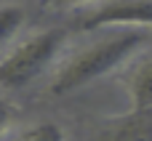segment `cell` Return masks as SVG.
Masks as SVG:
<instances>
[{
	"label": "cell",
	"mask_w": 152,
	"mask_h": 141,
	"mask_svg": "<svg viewBox=\"0 0 152 141\" xmlns=\"http://www.w3.org/2000/svg\"><path fill=\"white\" fill-rule=\"evenodd\" d=\"M64 29L107 32V29H147L152 32V0H104L86 3L69 11Z\"/></svg>",
	"instance_id": "3957f363"
},
{
	"label": "cell",
	"mask_w": 152,
	"mask_h": 141,
	"mask_svg": "<svg viewBox=\"0 0 152 141\" xmlns=\"http://www.w3.org/2000/svg\"><path fill=\"white\" fill-rule=\"evenodd\" d=\"M8 123H11V104H8V99L0 93V133L8 128Z\"/></svg>",
	"instance_id": "ba28073f"
},
{
	"label": "cell",
	"mask_w": 152,
	"mask_h": 141,
	"mask_svg": "<svg viewBox=\"0 0 152 141\" xmlns=\"http://www.w3.org/2000/svg\"><path fill=\"white\" fill-rule=\"evenodd\" d=\"M29 11L16 3H3L0 5V56L19 40L24 24H27Z\"/></svg>",
	"instance_id": "8992f818"
},
{
	"label": "cell",
	"mask_w": 152,
	"mask_h": 141,
	"mask_svg": "<svg viewBox=\"0 0 152 141\" xmlns=\"http://www.w3.org/2000/svg\"><path fill=\"white\" fill-rule=\"evenodd\" d=\"M123 83H126V91H128L134 109H152V48L150 45L128 61Z\"/></svg>",
	"instance_id": "5b68a950"
},
{
	"label": "cell",
	"mask_w": 152,
	"mask_h": 141,
	"mask_svg": "<svg viewBox=\"0 0 152 141\" xmlns=\"http://www.w3.org/2000/svg\"><path fill=\"white\" fill-rule=\"evenodd\" d=\"M8 141H67V133L56 120H37L32 125L13 131Z\"/></svg>",
	"instance_id": "52a82bcc"
},
{
	"label": "cell",
	"mask_w": 152,
	"mask_h": 141,
	"mask_svg": "<svg viewBox=\"0 0 152 141\" xmlns=\"http://www.w3.org/2000/svg\"><path fill=\"white\" fill-rule=\"evenodd\" d=\"M88 141H152V109H128L94 125Z\"/></svg>",
	"instance_id": "277c9868"
},
{
	"label": "cell",
	"mask_w": 152,
	"mask_h": 141,
	"mask_svg": "<svg viewBox=\"0 0 152 141\" xmlns=\"http://www.w3.org/2000/svg\"><path fill=\"white\" fill-rule=\"evenodd\" d=\"M67 40L69 32L64 29V24L43 27L29 32L27 37H19L0 56V93L21 91L37 77H43L51 69V64H56V59L61 56Z\"/></svg>",
	"instance_id": "7a4b0ae2"
},
{
	"label": "cell",
	"mask_w": 152,
	"mask_h": 141,
	"mask_svg": "<svg viewBox=\"0 0 152 141\" xmlns=\"http://www.w3.org/2000/svg\"><path fill=\"white\" fill-rule=\"evenodd\" d=\"M152 40L147 29H107L102 40L77 48L53 75L48 93L51 96H69L77 93L96 80L112 75L115 69L126 67L139 51H144Z\"/></svg>",
	"instance_id": "6da1fadb"
}]
</instances>
